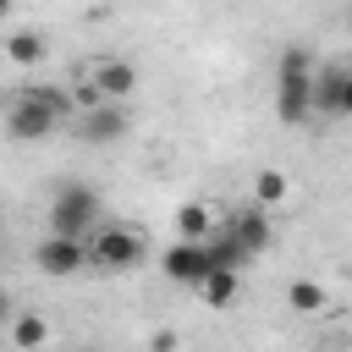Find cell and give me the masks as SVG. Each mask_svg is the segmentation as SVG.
<instances>
[{
    "mask_svg": "<svg viewBox=\"0 0 352 352\" xmlns=\"http://www.w3.org/2000/svg\"><path fill=\"white\" fill-rule=\"evenodd\" d=\"M66 110H72V99H66L60 88H50V82H28V88L6 104V132H11L16 143H38V138H50V132L60 126Z\"/></svg>",
    "mask_w": 352,
    "mask_h": 352,
    "instance_id": "cell-1",
    "label": "cell"
},
{
    "mask_svg": "<svg viewBox=\"0 0 352 352\" xmlns=\"http://www.w3.org/2000/svg\"><path fill=\"white\" fill-rule=\"evenodd\" d=\"M319 104V77H314V60L302 44H292L280 55V77H275V110L280 121H308V110Z\"/></svg>",
    "mask_w": 352,
    "mask_h": 352,
    "instance_id": "cell-2",
    "label": "cell"
},
{
    "mask_svg": "<svg viewBox=\"0 0 352 352\" xmlns=\"http://www.w3.org/2000/svg\"><path fill=\"white\" fill-rule=\"evenodd\" d=\"M99 192L88 187V182H66L55 198H50V236H77V242H88L99 226Z\"/></svg>",
    "mask_w": 352,
    "mask_h": 352,
    "instance_id": "cell-3",
    "label": "cell"
},
{
    "mask_svg": "<svg viewBox=\"0 0 352 352\" xmlns=\"http://www.w3.org/2000/svg\"><path fill=\"white\" fill-rule=\"evenodd\" d=\"M88 264H99V270H132V264H143V236L126 231V226H99L88 236Z\"/></svg>",
    "mask_w": 352,
    "mask_h": 352,
    "instance_id": "cell-4",
    "label": "cell"
},
{
    "mask_svg": "<svg viewBox=\"0 0 352 352\" xmlns=\"http://www.w3.org/2000/svg\"><path fill=\"white\" fill-rule=\"evenodd\" d=\"M160 270L176 280V286H204L214 275V258H209V242H170L160 253Z\"/></svg>",
    "mask_w": 352,
    "mask_h": 352,
    "instance_id": "cell-5",
    "label": "cell"
},
{
    "mask_svg": "<svg viewBox=\"0 0 352 352\" xmlns=\"http://www.w3.org/2000/svg\"><path fill=\"white\" fill-rule=\"evenodd\" d=\"M33 258H38V270H44V275H55V280H60V275H77V270L88 264V242H77V236H44Z\"/></svg>",
    "mask_w": 352,
    "mask_h": 352,
    "instance_id": "cell-6",
    "label": "cell"
},
{
    "mask_svg": "<svg viewBox=\"0 0 352 352\" xmlns=\"http://www.w3.org/2000/svg\"><path fill=\"white\" fill-rule=\"evenodd\" d=\"M88 82H94V88H99V94H104L110 104H126V94L138 88V66H132V60H116V55H110V60H99V66L88 72Z\"/></svg>",
    "mask_w": 352,
    "mask_h": 352,
    "instance_id": "cell-7",
    "label": "cell"
},
{
    "mask_svg": "<svg viewBox=\"0 0 352 352\" xmlns=\"http://www.w3.org/2000/svg\"><path fill=\"white\" fill-rule=\"evenodd\" d=\"M226 231L248 248V253H264L270 248V209H258V204H248V209H236V214H226Z\"/></svg>",
    "mask_w": 352,
    "mask_h": 352,
    "instance_id": "cell-8",
    "label": "cell"
},
{
    "mask_svg": "<svg viewBox=\"0 0 352 352\" xmlns=\"http://www.w3.org/2000/svg\"><path fill=\"white\" fill-rule=\"evenodd\" d=\"M77 126H82L88 143H116V138L132 126V116H126V104H99V110H88V116H77Z\"/></svg>",
    "mask_w": 352,
    "mask_h": 352,
    "instance_id": "cell-9",
    "label": "cell"
},
{
    "mask_svg": "<svg viewBox=\"0 0 352 352\" xmlns=\"http://www.w3.org/2000/svg\"><path fill=\"white\" fill-rule=\"evenodd\" d=\"M220 226H226V220H220L209 204H182V209H176V231H182V242H209Z\"/></svg>",
    "mask_w": 352,
    "mask_h": 352,
    "instance_id": "cell-10",
    "label": "cell"
},
{
    "mask_svg": "<svg viewBox=\"0 0 352 352\" xmlns=\"http://www.w3.org/2000/svg\"><path fill=\"white\" fill-rule=\"evenodd\" d=\"M209 258H214V270H231V275H242L253 253H248V248H242V242H236V236H231V231L220 226V231L209 236Z\"/></svg>",
    "mask_w": 352,
    "mask_h": 352,
    "instance_id": "cell-11",
    "label": "cell"
},
{
    "mask_svg": "<svg viewBox=\"0 0 352 352\" xmlns=\"http://www.w3.org/2000/svg\"><path fill=\"white\" fill-rule=\"evenodd\" d=\"M286 198H292L286 170H258V176H253V204H258V209H280Z\"/></svg>",
    "mask_w": 352,
    "mask_h": 352,
    "instance_id": "cell-12",
    "label": "cell"
},
{
    "mask_svg": "<svg viewBox=\"0 0 352 352\" xmlns=\"http://www.w3.org/2000/svg\"><path fill=\"white\" fill-rule=\"evenodd\" d=\"M44 341H50L44 314H16V319H11V346H16V352H38Z\"/></svg>",
    "mask_w": 352,
    "mask_h": 352,
    "instance_id": "cell-13",
    "label": "cell"
},
{
    "mask_svg": "<svg viewBox=\"0 0 352 352\" xmlns=\"http://www.w3.org/2000/svg\"><path fill=\"white\" fill-rule=\"evenodd\" d=\"M44 50H50V44H44V33H33V28H16V33L6 38V55H11L16 66H38Z\"/></svg>",
    "mask_w": 352,
    "mask_h": 352,
    "instance_id": "cell-14",
    "label": "cell"
},
{
    "mask_svg": "<svg viewBox=\"0 0 352 352\" xmlns=\"http://www.w3.org/2000/svg\"><path fill=\"white\" fill-rule=\"evenodd\" d=\"M319 104L352 116V72H324V77H319Z\"/></svg>",
    "mask_w": 352,
    "mask_h": 352,
    "instance_id": "cell-15",
    "label": "cell"
},
{
    "mask_svg": "<svg viewBox=\"0 0 352 352\" xmlns=\"http://www.w3.org/2000/svg\"><path fill=\"white\" fill-rule=\"evenodd\" d=\"M286 302H292L297 314H319V308H324V286H319V280H292V286H286Z\"/></svg>",
    "mask_w": 352,
    "mask_h": 352,
    "instance_id": "cell-16",
    "label": "cell"
},
{
    "mask_svg": "<svg viewBox=\"0 0 352 352\" xmlns=\"http://www.w3.org/2000/svg\"><path fill=\"white\" fill-rule=\"evenodd\" d=\"M198 292H204V297H209L214 308H226V302L236 297V275H231V270H214V275H209V280H204Z\"/></svg>",
    "mask_w": 352,
    "mask_h": 352,
    "instance_id": "cell-17",
    "label": "cell"
},
{
    "mask_svg": "<svg viewBox=\"0 0 352 352\" xmlns=\"http://www.w3.org/2000/svg\"><path fill=\"white\" fill-rule=\"evenodd\" d=\"M170 346H176L170 330H154V336H148V352H170Z\"/></svg>",
    "mask_w": 352,
    "mask_h": 352,
    "instance_id": "cell-18",
    "label": "cell"
}]
</instances>
